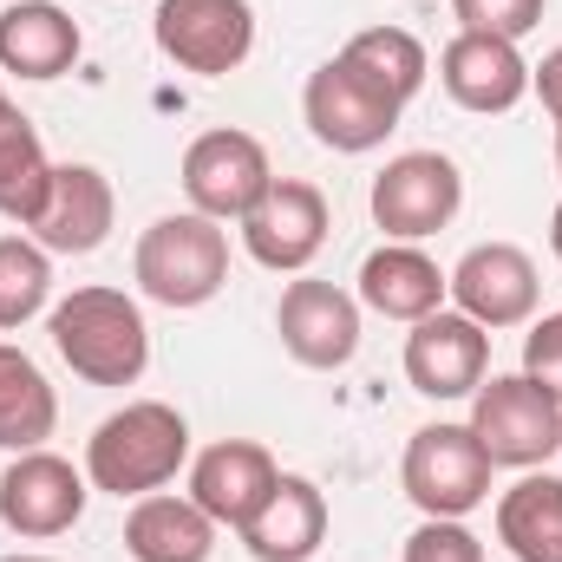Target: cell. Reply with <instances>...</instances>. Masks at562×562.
Listing matches in <instances>:
<instances>
[{"mask_svg":"<svg viewBox=\"0 0 562 562\" xmlns=\"http://www.w3.org/2000/svg\"><path fill=\"white\" fill-rule=\"evenodd\" d=\"M46 334L86 386H138L150 367V327L125 288H72L46 314Z\"/></svg>","mask_w":562,"mask_h":562,"instance_id":"6da1fadb","label":"cell"},{"mask_svg":"<svg viewBox=\"0 0 562 562\" xmlns=\"http://www.w3.org/2000/svg\"><path fill=\"white\" fill-rule=\"evenodd\" d=\"M190 464V425L164 400H132L86 438V477L105 497H150Z\"/></svg>","mask_w":562,"mask_h":562,"instance_id":"7a4b0ae2","label":"cell"},{"mask_svg":"<svg viewBox=\"0 0 562 562\" xmlns=\"http://www.w3.org/2000/svg\"><path fill=\"white\" fill-rule=\"evenodd\" d=\"M132 276H138L144 301H157V307H203L229 281V236H223V223H210L196 210L157 216L138 236Z\"/></svg>","mask_w":562,"mask_h":562,"instance_id":"3957f363","label":"cell"},{"mask_svg":"<svg viewBox=\"0 0 562 562\" xmlns=\"http://www.w3.org/2000/svg\"><path fill=\"white\" fill-rule=\"evenodd\" d=\"M471 438L484 445L491 464H510V471H537L562 451V400L543 393L537 380L524 373H497L471 393Z\"/></svg>","mask_w":562,"mask_h":562,"instance_id":"277c9868","label":"cell"},{"mask_svg":"<svg viewBox=\"0 0 562 562\" xmlns=\"http://www.w3.org/2000/svg\"><path fill=\"white\" fill-rule=\"evenodd\" d=\"M491 458L471 438V425H419L406 458H400V484L419 504V517H471L491 497Z\"/></svg>","mask_w":562,"mask_h":562,"instance_id":"5b68a950","label":"cell"},{"mask_svg":"<svg viewBox=\"0 0 562 562\" xmlns=\"http://www.w3.org/2000/svg\"><path fill=\"white\" fill-rule=\"evenodd\" d=\"M400 99H386L360 66H347L340 53L327 59V66H314L307 72V92H301V119H307V132L327 144V150H340V157H360V150H380V144L400 132Z\"/></svg>","mask_w":562,"mask_h":562,"instance_id":"8992f818","label":"cell"},{"mask_svg":"<svg viewBox=\"0 0 562 562\" xmlns=\"http://www.w3.org/2000/svg\"><path fill=\"white\" fill-rule=\"evenodd\" d=\"M367 210L386 229V243H425L464 210V170L445 150H406L373 177Z\"/></svg>","mask_w":562,"mask_h":562,"instance_id":"52a82bcc","label":"cell"},{"mask_svg":"<svg viewBox=\"0 0 562 562\" xmlns=\"http://www.w3.org/2000/svg\"><path fill=\"white\" fill-rule=\"evenodd\" d=\"M157 53L196 79H223L256 53L249 0H157Z\"/></svg>","mask_w":562,"mask_h":562,"instance_id":"ba28073f","label":"cell"},{"mask_svg":"<svg viewBox=\"0 0 562 562\" xmlns=\"http://www.w3.org/2000/svg\"><path fill=\"white\" fill-rule=\"evenodd\" d=\"M269 183H276V164H269L262 138H249L236 125L229 132H203L183 150V196L210 223H243L262 203Z\"/></svg>","mask_w":562,"mask_h":562,"instance_id":"9c48e42d","label":"cell"},{"mask_svg":"<svg viewBox=\"0 0 562 562\" xmlns=\"http://www.w3.org/2000/svg\"><path fill=\"white\" fill-rule=\"evenodd\" d=\"M86 497H92V477L72 471L59 451H13V464L0 471V524L26 543H46V537H66L79 517H86Z\"/></svg>","mask_w":562,"mask_h":562,"instance_id":"30bf717a","label":"cell"},{"mask_svg":"<svg viewBox=\"0 0 562 562\" xmlns=\"http://www.w3.org/2000/svg\"><path fill=\"white\" fill-rule=\"evenodd\" d=\"M276 334L288 347L294 367L307 373H340L353 353H360V294L334 288V281H288L276 307Z\"/></svg>","mask_w":562,"mask_h":562,"instance_id":"8fae6325","label":"cell"},{"mask_svg":"<svg viewBox=\"0 0 562 562\" xmlns=\"http://www.w3.org/2000/svg\"><path fill=\"white\" fill-rule=\"evenodd\" d=\"M243 249L276 276H301L327 249V196L307 177H276L262 203L243 216Z\"/></svg>","mask_w":562,"mask_h":562,"instance_id":"7c38bea8","label":"cell"},{"mask_svg":"<svg viewBox=\"0 0 562 562\" xmlns=\"http://www.w3.org/2000/svg\"><path fill=\"white\" fill-rule=\"evenodd\" d=\"M484 373H491V334L471 314L438 307V314L413 321V334H406V380H413V393H425V400H471L484 386Z\"/></svg>","mask_w":562,"mask_h":562,"instance_id":"4fadbf2b","label":"cell"},{"mask_svg":"<svg viewBox=\"0 0 562 562\" xmlns=\"http://www.w3.org/2000/svg\"><path fill=\"white\" fill-rule=\"evenodd\" d=\"M276 477H281V464L269 458V445H256V438H216V445H203L190 458V504L216 530H243L269 504Z\"/></svg>","mask_w":562,"mask_h":562,"instance_id":"5bb4252c","label":"cell"},{"mask_svg":"<svg viewBox=\"0 0 562 562\" xmlns=\"http://www.w3.org/2000/svg\"><path fill=\"white\" fill-rule=\"evenodd\" d=\"M445 281H451L458 314H471L484 334L524 327V321L537 314V294H543L530 249H517V243H477V249H464V262Z\"/></svg>","mask_w":562,"mask_h":562,"instance_id":"9a60e30c","label":"cell"},{"mask_svg":"<svg viewBox=\"0 0 562 562\" xmlns=\"http://www.w3.org/2000/svg\"><path fill=\"white\" fill-rule=\"evenodd\" d=\"M438 86L451 92V105L497 119L510 105H524L530 92V59L517 53V40H491V33H451L438 53Z\"/></svg>","mask_w":562,"mask_h":562,"instance_id":"2e32d148","label":"cell"},{"mask_svg":"<svg viewBox=\"0 0 562 562\" xmlns=\"http://www.w3.org/2000/svg\"><path fill=\"white\" fill-rule=\"evenodd\" d=\"M119 223V196H112V177L99 164H59L53 170V196L40 210V223L26 229L46 256H92L105 249Z\"/></svg>","mask_w":562,"mask_h":562,"instance_id":"e0dca14e","label":"cell"},{"mask_svg":"<svg viewBox=\"0 0 562 562\" xmlns=\"http://www.w3.org/2000/svg\"><path fill=\"white\" fill-rule=\"evenodd\" d=\"M236 537H243V550L256 562H314L321 543H327V491H321L314 477L281 471L276 491H269V504H262Z\"/></svg>","mask_w":562,"mask_h":562,"instance_id":"ac0fdd59","label":"cell"},{"mask_svg":"<svg viewBox=\"0 0 562 562\" xmlns=\"http://www.w3.org/2000/svg\"><path fill=\"white\" fill-rule=\"evenodd\" d=\"M86 53L79 40V20L53 0H13L0 13V72L13 79H59L72 72Z\"/></svg>","mask_w":562,"mask_h":562,"instance_id":"d6986e66","label":"cell"},{"mask_svg":"<svg viewBox=\"0 0 562 562\" xmlns=\"http://www.w3.org/2000/svg\"><path fill=\"white\" fill-rule=\"evenodd\" d=\"M451 301V281L445 269L425 256L419 243H386V249H373L367 262H360V307H373V314H386V321H425V314H438Z\"/></svg>","mask_w":562,"mask_h":562,"instance_id":"ffe728a7","label":"cell"},{"mask_svg":"<svg viewBox=\"0 0 562 562\" xmlns=\"http://www.w3.org/2000/svg\"><path fill=\"white\" fill-rule=\"evenodd\" d=\"M125 550H132V562H210L216 557V524L190 504V491L183 497L150 491L125 517Z\"/></svg>","mask_w":562,"mask_h":562,"instance_id":"44dd1931","label":"cell"},{"mask_svg":"<svg viewBox=\"0 0 562 562\" xmlns=\"http://www.w3.org/2000/svg\"><path fill=\"white\" fill-rule=\"evenodd\" d=\"M53 170L59 164L46 157L40 125L13 99H0V216L20 223V229H33L40 210H46V196H53Z\"/></svg>","mask_w":562,"mask_h":562,"instance_id":"7402d4cb","label":"cell"},{"mask_svg":"<svg viewBox=\"0 0 562 562\" xmlns=\"http://www.w3.org/2000/svg\"><path fill=\"white\" fill-rule=\"evenodd\" d=\"M497 543L517 562H562V477L524 471L497 497Z\"/></svg>","mask_w":562,"mask_h":562,"instance_id":"603a6c76","label":"cell"},{"mask_svg":"<svg viewBox=\"0 0 562 562\" xmlns=\"http://www.w3.org/2000/svg\"><path fill=\"white\" fill-rule=\"evenodd\" d=\"M53 425H59V393L20 347L0 340V451H40Z\"/></svg>","mask_w":562,"mask_h":562,"instance_id":"cb8c5ba5","label":"cell"},{"mask_svg":"<svg viewBox=\"0 0 562 562\" xmlns=\"http://www.w3.org/2000/svg\"><path fill=\"white\" fill-rule=\"evenodd\" d=\"M340 59L347 66H360L386 99H400V105H413L425 92V72H431V59H425L419 33H406V26H367V33H353L347 46H340Z\"/></svg>","mask_w":562,"mask_h":562,"instance_id":"d4e9b609","label":"cell"},{"mask_svg":"<svg viewBox=\"0 0 562 562\" xmlns=\"http://www.w3.org/2000/svg\"><path fill=\"white\" fill-rule=\"evenodd\" d=\"M53 301V256L33 236H0V334L26 327Z\"/></svg>","mask_w":562,"mask_h":562,"instance_id":"484cf974","label":"cell"},{"mask_svg":"<svg viewBox=\"0 0 562 562\" xmlns=\"http://www.w3.org/2000/svg\"><path fill=\"white\" fill-rule=\"evenodd\" d=\"M550 0H451L458 33H491V40H524L543 20Z\"/></svg>","mask_w":562,"mask_h":562,"instance_id":"4316f807","label":"cell"},{"mask_svg":"<svg viewBox=\"0 0 562 562\" xmlns=\"http://www.w3.org/2000/svg\"><path fill=\"white\" fill-rule=\"evenodd\" d=\"M406 562H484V543L464 530V517H425L406 537Z\"/></svg>","mask_w":562,"mask_h":562,"instance_id":"83f0119b","label":"cell"},{"mask_svg":"<svg viewBox=\"0 0 562 562\" xmlns=\"http://www.w3.org/2000/svg\"><path fill=\"white\" fill-rule=\"evenodd\" d=\"M524 380H537L543 393L562 400V307L530 321V334H524Z\"/></svg>","mask_w":562,"mask_h":562,"instance_id":"f1b7e54d","label":"cell"},{"mask_svg":"<svg viewBox=\"0 0 562 562\" xmlns=\"http://www.w3.org/2000/svg\"><path fill=\"white\" fill-rule=\"evenodd\" d=\"M530 92L543 99V112H550V125H562V46H550L537 66H530Z\"/></svg>","mask_w":562,"mask_h":562,"instance_id":"f546056e","label":"cell"},{"mask_svg":"<svg viewBox=\"0 0 562 562\" xmlns=\"http://www.w3.org/2000/svg\"><path fill=\"white\" fill-rule=\"evenodd\" d=\"M550 249H557V262H562V196H557V216H550Z\"/></svg>","mask_w":562,"mask_h":562,"instance_id":"4dcf8cb0","label":"cell"},{"mask_svg":"<svg viewBox=\"0 0 562 562\" xmlns=\"http://www.w3.org/2000/svg\"><path fill=\"white\" fill-rule=\"evenodd\" d=\"M0 562H53V557H0Z\"/></svg>","mask_w":562,"mask_h":562,"instance_id":"1f68e13d","label":"cell"},{"mask_svg":"<svg viewBox=\"0 0 562 562\" xmlns=\"http://www.w3.org/2000/svg\"><path fill=\"white\" fill-rule=\"evenodd\" d=\"M557 177H562V125H557Z\"/></svg>","mask_w":562,"mask_h":562,"instance_id":"d6a6232c","label":"cell"},{"mask_svg":"<svg viewBox=\"0 0 562 562\" xmlns=\"http://www.w3.org/2000/svg\"><path fill=\"white\" fill-rule=\"evenodd\" d=\"M0 99H7V86H0Z\"/></svg>","mask_w":562,"mask_h":562,"instance_id":"836d02e7","label":"cell"}]
</instances>
